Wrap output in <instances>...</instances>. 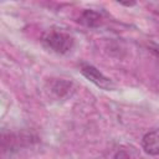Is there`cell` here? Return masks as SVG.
Masks as SVG:
<instances>
[{
  "label": "cell",
  "instance_id": "6da1fadb",
  "mask_svg": "<svg viewBox=\"0 0 159 159\" xmlns=\"http://www.w3.org/2000/svg\"><path fill=\"white\" fill-rule=\"evenodd\" d=\"M43 43L51 51L60 53V55H63V53H67L72 50V47L75 45V40L71 35H68L66 32L51 31V32L45 35Z\"/></svg>",
  "mask_w": 159,
  "mask_h": 159
},
{
  "label": "cell",
  "instance_id": "7a4b0ae2",
  "mask_svg": "<svg viewBox=\"0 0 159 159\" xmlns=\"http://www.w3.org/2000/svg\"><path fill=\"white\" fill-rule=\"evenodd\" d=\"M81 72L82 75L88 80L91 81L92 83H94L97 87L102 88V89H106V91H111V89H114V83L112 80H109L108 77H106L102 72H99L94 66H91V65H84L82 68H81Z\"/></svg>",
  "mask_w": 159,
  "mask_h": 159
},
{
  "label": "cell",
  "instance_id": "3957f363",
  "mask_svg": "<svg viewBox=\"0 0 159 159\" xmlns=\"http://www.w3.org/2000/svg\"><path fill=\"white\" fill-rule=\"evenodd\" d=\"M142 148L149 155L159 154V128L144 134L142 139Z\"/></svg>",
  "mask_w": 159,
  "mask_h": 159
},
{
  "label": "cell",
  "instance_id": "277c9868",
  "mask_svg": "<svg viewBox=\"0 0 159 159\" xmlns=\"http://www.w3.org/2000/svg\"><path fill=\"white\" fill-rule=\"evenodd\" d=\"M81 24L88 26V27H97L102 22L101 15L94 10H84L80 17Z\"/></svg>",
  "mask_w": 159,
  "mask_h": 159
}]
</instances>
